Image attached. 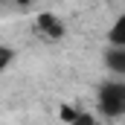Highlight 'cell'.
<instances>
[{"label": "cell", "mask_w": 125, "mask_h": 125, "mask_svg": "<svg viewBox=\"0 0 125 125\" xmlns=\"http://www.w3.org/2000/svg\"><path fill=\"white\" fill-rule=\"evenodd\" d=\"M99 108L108 116H119L125 114V82H108L99 90Z\"/></svg>", "instance_id": "obj_1"}, {"label": "cell", "mask_w": 125, "mask_h": 125, "mask_svg": "<svg viewBox=\"0 0 125 125\" xmlns=\"http://www.w3.org/2000/svg\"><path fill=\"white\" fill-rule=\"evenodd\" d=\"M38 26L47 32L50 38H61V35H64V26L52 18V15H41V18H38Z\"/></svg>", "instance_id": "obj_2"}, {"label": "cell", "mask_w": 125, "mask_h": 125, "mask_svg": "<svg viewBox=\"0 0 125 125\" xmlns=\"http://www.w3.org/2000/svg\"><path fill=\"white\" fill-rule=\"evenodd\" d=\"M105 61H108V67H111L114 73H125V47L111 50V52L105 55Z\"/></svg>", "instance_id": "obj_3"}, {"label": "cell", "mask_w": 125, "mask_h": 125, "mask_svg": "<svg viewBox=\"0 0 125 125\" xmlns=\"http://www.w3.org/2000/svg\"><path fill=\"white\" fill-rule=\"evenodd\" d=\"M111 41H114L116 47H125V15L116 18V23L111 26Z\"/></svg>", "instance_id": "obj_4"}, {"label": "cell", "mask_w": 125, "mask_h": 125, "mask_svg": "<svg viewBox=\"0 0 125 125\" xmlns=\"http://www.w3.org/2000/svg\"><path fill=\"white\" fill-rule=\"evenodd\" d=\"M61 119H70V122H90L87 114H79V111H73V108H61Z\"/></svg>", "instance_id": "obj_5"}, {"label": "cell", "mask_w": 125, "mask_h": 125, "mask_svg": "<svg viewBox=\"0 0 125 125\" xmlns=\"http://www.w3.org/2000/svg\"><path fill=\"white\" fill-rule=\"evenodd\" d=\"M12 55H15V52H12V50H9V47H0V70H3V67H6V64L12 61Z\"/></svg>", "instance_id": "obj_6"}, {"label": "cell", "mask_w": 125, "mask_h": 125, "mask_svg": "<svg viewBox=\"0 0 125 125\" xmlns=\"http://www.w3.org/2000/svg\"><path fill=\"white\" fill-rule=\"evenodd\" d=\"M15 3H18V6H26V3H32V0H15Z\"/></svg>", "instance_id": "obj_7"}]
</instances>
